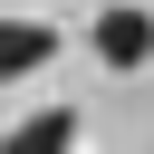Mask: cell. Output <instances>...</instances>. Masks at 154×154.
Returning <instances> with one entry per match:
<instances>
[{
    "instance_id": "cell-3",
    "label": "cell",
    "mask_w": 154,
    "mask_h": 154,
    "mask_svg": "<svg viewBox=\"0 0 154 154\" xmlns=\"http://www.w3.org/2000/svg\"><path fill=\"white\" fill-rule=\"evenodd\" d=\"M58 58V29H38V19H0V77H29V67H48Z\"/></svg>"
},
{
    "instance_id": "cell-1",
    "label": "cell",
    "mask_w": 154,
    "mask_h": 154,
    "mask_svg": "<svg viewBox=\"0 0 154 154\" xmlns=\"http://www.w3.org/2000/svg\"><path fill=\"white\" fill-rule=\"evenodd\" d=\"M96 58H106V67H144V58H154V10H135V0L96 10Z\"/></svg>"
},
{
    "instance_id": "cell-2",
    "label": "cell",
    "mask_w": 154,
    "mask_h": 154,
    "mask_svg": "<svg viewBox=\"0 0 154 154\" xmlns=\"http://www.w3.org/2000/svg\"><path fill=\"white\" fill-rule=\"evenodd\" d=\"M77 135H87V125H77V106H38V116H19L0 144H10V154H58V144H77Z\"/></svg>"
}]
</instances>
